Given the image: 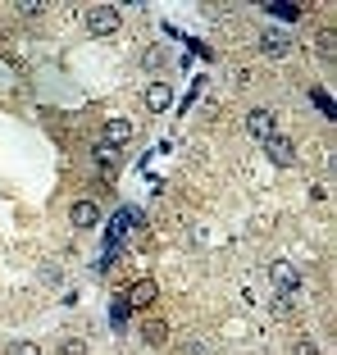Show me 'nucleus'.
<instances>
[{
  "label": "nucleus",
  "instance_id": "f257e3e1",
  "mask_svg": "<svg viewBox=\"0 0 337 355\" xmlns=\"http://www.w3.org/2000/svg\"><path fill=\"white\" fill-rule=\"evenodd\" d=\"M119 28H123L119 5H91V10H87V33L91 37H114Z\"/></svg>",
  "mask_w": 337,
  "mask_h": 355
},
{
  "label": "nucleus",
  "instance_id": "a211bd4d",
  "mask_svg": "<svg viewBox=\"0 0 337 355\" xmlns=\"http://www.w3.org/2000/svg\"><path fill=\"white\" fill-rule=\"evenodd\" d=\"M109 319H114V328H123V323H128V301H114V310H109Z\"/></svg>",
  "mask_w": 337,
  "mask_h": 355
},
{
  "label": "nucleus",
  "instance_id": "423d86ee",
  "mask_svg": "<svg viewBox=\"0 0 337 355\" xmlns=\"http://www.w3.org/2000/svg\"><path fill=\"white\" fill-rule=\"evenodd\" d=\"M69 224L73 228H96L100 224V201H73L69 205Z\"/></svg>",
  "mask_w": 337,
  "mask_h": 355
},
{
  "label": "nucleus",
  "instance_id": "6ab92c4d",
  "mask_svg": "<svg viewBox=\"0 0 337 355\" xmlns=\"http://www.w3.org/2000/svg\"><path fill=\"white\" fill-rule=\"evenodd\" d=\"M96 160H100V173H105V178H114V151H105V146H100Z\"/></svg>",
  "mask_w": 337,
  "mask_h": 355
},
{
  "label": "nucleus",
  "instance_id": "4be33fe9",
  "mask_svg": "<svg viewBox=\"0 0 337 355\" xmlns=\"http://www.w3.org/2000/svg\"><path fill=\"white\" fill-rule=\"evenodd\" d=\"M42 278L51 282V287H60V282H64V269H55V264H46V269H42Z\"/></svg>",
  "mask_w": 337,
  "mask_h": 355
},
{
  "label": "nucleus",
  "instance_id": "ddd939ff",
  "mask_svg": "<svg viewBox=\"0 0 337 355\" xmlns=\"http://www.w3.org/2000/svg\"><path fill=\"white\" fill-rule=\"evenodd\" d=\"M55 355H87V337H60V346H55Z\"/></svg>",
  "mask_w": 337,
  "mask_h": 355
},
{
  "label": "nucleus",
  "instance_id": "9d476101",
  "mask_svg": "<svg viewBox=\"0 0 337 355\" xmlns=\"http://www.w3.org/2000/svg\"><path fill=\"white\" fill-rule=\"evenodd\" d=\"M269 278H273V287H283V291H296V287H301V273H296L292 264H273Z\"/></svg>",
  "mask_w": 337,
  "mask_h": 355
},
{
  "label": "nucleus",
  "instance_id": "20e7f679",
  "mask_svg": "<svg viewBox=\"0 0 337 355\" xmlns=\"http://www.w3.org/2000/svg\"><path fill=\"white\" fill-rule=\"evenodd\" d=\"M128 141H132V123L128 118H109L105 132H100V146H105V151H119V146H128Z\"/></svg>",
  "mask_w": 337,
  "mask_h": 355
},
{
  "label": "nucleus",
  "instance_id": "f8f14e48",
  "mask_svg": "<svg viewBox=\"0 0 337 355\" xmlns=\"http://www.w3.org/2000/svg\"><path fill=\"white\" fill-rule=\"evenodd\" d=\"M264 14H273V19H283V23H292V19H301V5H287V0H283V5H278V0H273V5H264Z\"/></svg>",
  "mask_w": 337,
  "mask_h": 355
},
{
  "label": "nucleus",
  "instance_id": "dca6fc26",
  "mask_svg": "<svg viewBox=\"0 0 337 355\" xmlns=\"http://www.w3.org/2000/svg\"><path fill=\"white\" fill-rule=\"evenodd\" d=\"M292 314H296L292 296H273V319H292Z\"/></svg>",
  "mask_w": 337,
  "mask_h": 355
},
{
  "label": "nucleus",
  "instance_id": "f03ea898",
  "mask_svg": "<svg viewBox=\"0 0 337 355\" xmlns=\"http://www.w3.org/2000/svg\"><path fill=\"white\" fill-rule=\"evenodd\" d=\"M123 301H128V310H151V305L160 301V287H155V278H137Z\"/></svg>",
  "mask_w": 337,
  "mask_h": 355
},
{
  "label": "nucleus",
  "instance_id": "4468645a",
  "mask_svg": "<svg viewBox=\"0 0 337 355\" xmlns=\"http://www.w3.org/2000/svg\"><path fill=\"white\" fill-rule=\"evenodd\" d=\"M5 355H42V351H37V342H28V337H14V342H5Z\"/></svg>",
  "mask_w": 337,
  "mask_h": 355
},
{
  "label": "nucleus",
  "instance_id": "7ed1b4c3",
  "mask_svg": "<svg viewBox=\"0 0 337 355\" xmlns=\"http://www.w3.org/2000/svg\"><path fill=\"white\" fill-rule=\"evenodd\" d=\"M260 51H264V60H287V55H292V37L278 33V28H264L260 33Z\"/></svg>",
  "mask_w": 337,
  "mask_h": 355
},
{
  "label": "nucleus",
  "instance_id": "6e6552de",
  "mask_svg": "<svg viewBox=\"0 0 337 355\" xmlns=\"http://www.w3.org/2000/svg\"><path fill=\"white\" fill-rule=\"evenodd\" d=\"M169 105H174V87L169 82H151L146 87V109H151V114H164Z\"/></svg>",
  "mask_w": 337,
  "mask_h": 355
},
{
  "label": "nucleus",
  "instance_id": "aec40b11",
  "mask_svg": "<svg viewBox=\"0 0 337 355\" xmlns=\"http://www.w3.org/2000/svg\"><path fill=\"white\" fill-rule=\"evenodd\" d=\"M178 355H210V346H206V342H196V337H192V342H183V351H178Z\"/></svg>",
  "mask_w": 337,
  "mask_h": 355
},
{
  "label": "nucleus",
  "instance_id": "0eeeda50",
  "mask_svg": "<svg viewBox=\"0 0 337 355\" xmlns=\"http://www.w3.org/2000/svg\"><path fill=\"white\" fill-rule=\"evenodd\" d=\"M142 342L146 346H169V319H160V314L142 319Z\"/></svg>",
  "mask_w": 337,
  "mask_h": 355
},
{
  "label": "nucleus",
  "instance_id": "412c9836",
  "mask_svg": "<svg viewBox=\"0 0 337 355\" xmlns=\"http://www.w3.org/2000/svg\"><path fill=\"white\" fill-rule=\"evenodd\" d=\"M14 14L19 19H37V14H46V5H14Z\"/></svg>",
  "mask_w": 337,
  "mask_h": 355
},
{
  "label": "nucleus",
  "instance_id": "39448f33",
  "mask_svg": "<svg viewBox=\"0 0 337 355\" xmlns=\"http://www.w3.org/2000/svg\"><path fill=\"white\" fill-rule=\"evenodd\" d=\"M264 151H269V160L278 164V169H292V164H296V146H292V137H278V132H273V137L264 141Z\"/></svg>",
  "mask_w": 337,
  "mask_h": 355
},
{
  "label": "nucleus",
  "instance_id": "9b49d317",
  "mask_svg": "<svg viewBox=\"0 0 337 355\" xmlns=\"http://www.w3.org/2000/svg\"><path fill=\"white\" fill-rule=\"evenodd\" d=\"M169 60H174V51H169V46H151V51L142 55V69L160 73V69H169Z\"/></svg>",
  "mask_w": 337,
  "mask_h": 355
},
{
  "label": "nucleus",
  "instance_id": "2eb2a0df",
  "mask_svg": "<svg viewBox=\"0 0 337 355\" xmlns=\"http://www.w3.org/2000/svg\"><path fill=\"white\" fill-rule=\"evenodd\" d=\"M292 355H324V351H319L315 337H296V342H292Z\"/></svg>",
  "mask_w": 337,
  "mask_h": 355
},
{
  "label": "nucleus",
  "instance_id": "f3484780",
  "mask_svg": "<svg viewBox=\"0 0 337 355\" xmlns=\"http://www.w3.org/2000/svg\"><path fill=\"white\" fill-rule=\"evenodd\" d=\"M310 100H315V105H319V109H324V114H328V118H333V96H328L324 87H315V91H310Z\"/></svg>",
  "mask_w": 337,
  "mask_h": 355
},
{
  "label": "nucleus",
  "instance_id": "1a4fd4ad",
  "mask_svg": "<svg viewBox=\"0 0 337 355\" xmlns=\"http://www.w3.org/2000/svg\"><path fill=\"white\" fill-rule=\"evenodd\" d=\"M246 132L255 141H269L273 137V114H269V109H251V114H246Z\"/></svg>",
  "mask_w": 337,
  "mask_h": 355
}]
</instances>
